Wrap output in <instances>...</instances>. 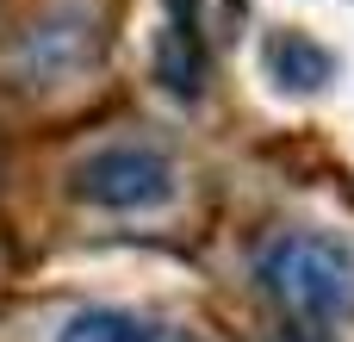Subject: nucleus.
I'll list each match as a JSON object with an SVG mask.
<instances>
[{"label":"nucleus","instance_id":"39448f33","mask_svg":"<svg viewBox=\"0 0 354 342\" xmlns=\"http://www.w3.org/2000/svg\"><path fill=\"white\" fill-rule=\"evenodd\" d=\"M268 69H274L286 87H299V93H305V87H317V81L330 75V56H324L317 44H305V37H292V31H286V37H274V44H268Z\"/></svg>","mask_w":354,"mask_h":342},{"label":"nucleus","instance_id":"20e7f679","mask_svg":"<svg viewBox=\"0 0 354 342\" xmlns=\"http://www.w3.org/2000/svg\"><path fill=\"white\" fill-rule=\"evenodd\" d=\"M56 342H193V336L180 324H162V318H143L124 305H81L62 318Z\"/></svg>","mask_w":354,"mask_h":342},{"label":"nucleus","instance_id":"423d86ee","mask_svg":"<svg viewBox=\"0 0 354 342\" xmlns=\"http://www.w3.org/2000/svg\"><path fill=\"white\" fill-rule=\"evenodd\" d=\"M280 342H330V330H280Z\"/></svg>","mask_w":354,"mask_h":342},{"label":"nucleus","instance_id":"7ed1b4c3","mask_svg":"<svg viewBox=\"0 0 354 342\" xmlns=\"http://www.w3.org/2000/svg\"><path fill=\"white\" fill-rule=\"evenodd\" d=\"M205 62H212L205 0H168L162 50H156V75H162V87L180 93V100H199V87H205Z\"/></svg>","mask_w":354,"mask_h":342},{"label":"nucleus","instance_id":"f03ea898","mask_svg":"<svg viewBox=\"0 0 354 342\" xmlns=\"http://www.w3.org/2000/svg\"><path fill=\"white\" fill-rule=\"evenodd\" d=\"M68 193L81 206H100V212H149L174 193V168L149 143H106V150L75 162Z\"/></svg>","mask_w":354,"mask_h":342},{"label":"nucleus","instance_id":"f257e3e1","mask_svg":"<svg viewBox=\"0 0 354 342\" xmlns=\"http://www.w3.org/2000/svg\"><path fill=\"white\" fill-rule=\"evenodd\" d=\"M255 274L292 330H330L354 312V255L324 231H280L255 255Z\"/></svg>","mask_w":354,"mask_h":342}]
</instances>
